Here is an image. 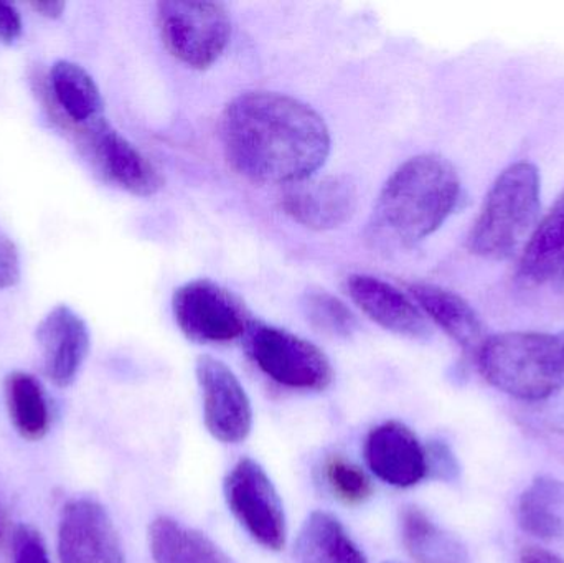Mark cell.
Listing matches in <instances>:
<instances>
[{
  "mask_svg": "<svg viewBox=\"0 0 564 563\" xmlns=\"http://www.w3.org/2000/svg\"><path fill=\"white\" fill-rule=\"evenodd\" d=\"M228 162L260 184L292 185L314 177L330 154V132L317 111L273 91L238 96L221 116Z\"/></svg>",
  "mask_w": 564,
  "mask_h": 563,
  "instance_id": "cell-1",
  "label": "cell"
},
{
  "mask_svg": "<svg viewBox=\"0 0 564 563\" xmlns=\"http://www.w3.org/2000/svg\"><path fill=\"white\" fill-rule=\"evenodd\" d=\"M459 195V175L447 159L416 155L388 178L375 205L371 228L388 243L411 247L443 227Z\"/></svg>",
  "mask_w": 564,
  "mask_h": 563,
  "instance_id": "cell-2",
  "label": "cell"
},
{
  "mask_svg": "<svg viewBox=\"0 0 564 563\" xmlns=\"http://www.w3.org/2000/svg\"><path fill=\"white\" fill-rule=\"evenodd\" d=\"M476 356L490 386L523 402H543L564 389V331L496 334Z\"/></svg>",
  "mask_w": 564,
  "mask_h": 563,
  "instance_id": "cell-3",
  "label": "cell"
},
{
  "mask_svg": "<svg viewBox=\"0 0 564 563\" xmlns=\"http://www.w3.org/2000/svg\"><path fill=\"white\" fill-rule=\"evenodd\" d=\"M540 210L539 169L517 162L497 177L470 228L467 248L486 260L512 257L535 227Z\"/></svg>",
  "mask_w": 564,
  "mask_h": 563,
  "instance_id": "cell-4",
  "label": "cell"
},
{
  "mask_svg": "<svg viewBox=\"0 0 564 563\" xmlns=\"http://www.w3.org/2000/svg\"><path fill=\"white\" fill-rule=\"evenodd\" d=\"M158 22L169 52L188 68H210L230 43L231 19L221 3L165 0L158 6Z\"/></svg>",
  "mask_w": 564,
  "mask_h": 563,
  "instance_id": "cell-5",
  "label": "cell"
},
{
  "mask_svg": "<svg viewBox=\"0 0 564 563\" xmlns=\"http://www.w3.org/2000/svg\"><path fill=\"white\" fill-rule=\"evenodd\" d=\"M245 337L254 366L278 386L299 392H322L330 386V360L308 340L257 321Z\"/></svg>",
  "mask_w": 564,
  "mask_h": 563,
  "instance_id": "cell-6",
  "label": "cell"
},
{
  "mask_svg": "<svg viewBox=\"0 0 564 563\" xmlns=\"http://www.w3.org/2000/svg\"><path fill=\"white\" fill-rule=\"evenodd\" d=\"M172 313L182 333L200 344H225L247 336L254 323L230 290L210 280L188 281L172 297Z\"/></svg>",
  "mask_w": 564,
  "mask_h": 563,
  "instance_id": "cell-7",
  "label": "cell"
},
{
  "mask_svg": "<svg viewBox=\"0 0 564 563\" xmlns=\"http://www.w3.org/2000/svg\"><path fill=\"white\" fill-rule=\"evenodd\" d=\"M228 509L254 542L280 552L288 539L284 508L273 481L260 463L240 459L224 483Z\"/></svg>",
  "mask_w": 564,
  "mask_h": 563,
  "instance_id": "cell-8",
  "label": "cell"
},
{
  "mask_svg": "<svg viewBox=\"0 0 564 563\" xmlns=\"http://www.w3.org/2000/svg\"><path fill=\"white\" fill-rule=\"evenodd\" d=\"M195 372L204 400L205 426L210 435L227 445L245 442L253 429V407L234 370L221 360L202 356Z\"/></svg>",
  "mask_w": 564,
  "mask_h": 563,
  "instance_id": "cell-9",
  "label": "cell"
},
{
  "mask_svg": "<svg viewBox=\"0 0 564 563\" xmlns=\"http://www.w3.org/2000/svg\"><path fill=\"white\" fill-rule=\"evenodd\" d=\"M58 555L62 563H126L112 519L93 499H75L63 508Z\"/></svg>",
  "mask_w": 564,
  "mask_h": 563,
  "instance_id": "cell-10",
  "label": "cell"
},
{
  "mask_svg": "<svg viewBox=\"0 0 564 563\" xmlns=\"http://www.w3.org/2000/svg\"><path fill=\"white\" fill-rule=\"evenodd\" d=\"M357 205V184L347 175L305 178L288 185L282 195L285 214L312 230L341 227L354 217Z\"/></svg>",
  "mask_w": 564,
  "mask_h": 563,
  "instance_id": "cell-11",
  "label": "cell"
},
{
  "mask_svg": "<svg viewBox=\"0 0 564 563\" xmlns=\"http://www.w3.org/2000/svg\"><path fill=\"white\" fill-rule=\"evenodd\" d=\"M82 138L93 161L112 184L138 197H151L161 191L164 181L154 164L105 119L86 128Z\"/></svg>",
  "mask_w": 564,
  "mask_h": 563,
  "instance_id": "cell-12",
  "label": "cell"
},
{
  "mask_svg": "<svg viewBox=\"0 0 564 563\" xmlns=\"http://www.w3.org/2000/svg\"><path fill=\"white\" fill-rule=\"evenodd\" d=\"M364 455L370 472L394 488H413L427 478L426 448L403 423L375 426L365 440Z\"/></svg>",
  "mask_w": 564,
  "mask_h": 563,
  "instance_id": "cell-13",
  "label": "cell"
},
{
  "mask_svg": "<svg viewBox=\"0 0 564 563\" xmlns=\"http://www.w3.org/2000/svg\"><path fill=\"white\" fill-rule=\"evenodd\" d=\"M46 377L59 389L75 382L89 353L88 326L72 307H53L36 327Z\"/></svg>",
  "mask_w": 564,
  "mask_h": 563,
  "instance_id": "cell-14",
  "label": "cell"
},
{
  "mask_svg": "<svg viewBox=\"0 0 564 563\" xmlns=\"http://www.w3.org/2000/svg\"><path fill=\"white\" fill-rule=\"evenodd\" d=\"M347 291L351 301L383 329L410 339H424L430 334L420 307L393 284L370 274H351Z\"/></svg>",
  "mask_w": 564,
  "mask_h": 563,
  "instance_id": "cell-15",
  "label": "cell"
},
{
  "mask_svg": "<svg viewBox=\"0 0 564 563\" xmlns=\"http://www.w3.org/2000/svg\"><path fill=\"white\" fill-rule=\"evenodd\" d=\"M519 278L529 286H564V191L533 228L520 258Z\"/></svg>",
  "mask_w": 564,
  "mask_h": 563,
  "instance_id": "cell-16",
  "label": "cell"
},
{
  "mask_svg": "<svg viewBox=\"0 0 564 563\" xmlns=\"http://www.w3.org/2000/svg\"><path fill=\"white\" fill-rule=\"evenodd\" d=\"M410 293L424 316L436 323L464 350L477 354L487 337H484L479 314L464 297L430 283L413 284Z\"/></svg>",
  "mask_w": 564,
  "mask_h": 563,
  "instance_id": "cell-17",
  "label": "cell"
},
{
  "mask_svg": "<svg viewBox=\"0 0 564 563\" xmlns=\"http://www.w3.org/2000/svg\"><path fill=\"white\" fill-rule=\"evenodd\" d=\"M50 88L53 101L65 118L78 128V134L101 121L102 99L98 85L83 66L58 59L50 69Z\"/></svg>",
  "mask_w": 564,
  "mask_h": 563,
  "instance_id": "cell-18",
  "label": "cell"
},
{
  "mask_svg": "<svg viewBox=\"0 0 564 563\" xmlns=\"http://www.w3.org/2000/svg\"><path fill=\"white\" fill-rule=\"evenodd\" d=\"M294 554L299 563H368L344 524L324 511H314L305 519Z\"/></svg>",
  "mask_w": 564,
  "mask_h": 563,
  "instance_id": "cell-19",
  "label": "cell"
},
{
  "mask_svg": "<svg viewBox=\"0 0 564 563\" xmlns=\"http://www.w3.org/2000/svg\"><path fill=\"white\" fill-rule=\"evenodd\" d=\"M154 563H235L200 531L162 516L149 528Z\"/></svg>",
  "mask_w": 564,
  "mask_h": 563,
  "instance_id": "cell-20",
  "label": "cell"
},
{
  "mask_svg": "<svg viewBox=\"0 0 564 563\" xmlns=\"http://www.w3.org/2000/svg\"><path fill=\"white\" fill-rule=\"evenodd\" d=\"M401 542L417 563H470L469 549L437 526L426 512L406 508L400 521Z\"/></svg>",
  "mask_w": 564,
  "mask_h": 563,
  "instance_id": "cell-21",
  "label": "cell"
},
{
  "mask_svg": "<svg viewBox=\"0 0 564 563\" xmlns=\"http://www.w3.org/2000/svg\"><path fill=\"white\" fill-rule=\"evenodd\" d=\"M520 528L543 541L564 539V481L553 476H536L522 492L517 506Z\"/></svg>",
  "mask_w": 564,
  "mask_h": 563,
  "instance_id": "cell-22",
  "label": "cell"
},
{
  "mask_svg": "<svg viewBox=\"0 0 564 563\" xmlns=\"http://www.w3.org/2000/svg\"><path fill=\"white\" fill-rule=\"evenodd\" d=\"M6 403L10 422L22 439L39 442L48 433L50 410L45 392L35 377L25 372L7 376Z\"/></svg>",
  "mask_w": 564,
  "mask_h": 563,
  "instance_id": "cell-23",
  "label": "cell"
},
{
  "mask_svg": "<svg viewBox=\"0 0 564 563\" xmlns=\"http://www.w3.org/2000/svg\"><path fill=\"white\" fill-rule=\"evenodd\" d=\"M324 478L335 498L345 505H364L373 495L370 476L345 456L332 455L325 459Z\"/></svg>",
  "mask_w": 564,
  "mask_h": 563,
  "instance_id": "cell-24",
  "label": "cell"
},
{
  "mask_svg": "<svg viewBox=\"0 0 564 563\" xmlns=\"http://www.w3.org/2000/svg\"><path fill=\"white\" fill-rule=\"evenodd\" d=\"M302 307L308 323L322 333L348 337L357 329V321L351 311L327 291H307Z\"/></svg>",
  "mask_w": 564,
  "mask_h": 563,
  "instance_id": "cell-25",
  "label": "cell"
},
{
  "mask_svg": "<svg viewBox=\"0 0 564 563\" xmlns=\"http://www.w3.org/2000/svg\"><path fill=\"white\" fill-rule=\"evenodd\" d=\"M426 448L427 478L453 483L459 478V463L451 446L441 440H434Z\"/></svg>",
  "mask_w": 564,
  "mask_h": 563,
  "instance_id": "cell-26",
  "label": "cell"
},
{
  "mask_svg": "<svg viewBox=\"0 0 564 563\" xmlns=\"http://www.w3.org/2000/svg\"><path fill=\"white\" fill-rule=\"evenodd\" d=\"M12 563H50L42 538L29 526H19L13 532Z\"/></svg>",
  "mask_w": 564,
  "mask_h": 563,
  "instance_id": "cell-27",
  "label": "cell"
},
{
  "mask_svg": "<svg viewBox=\"0 0 564 563\" xmlns=\"http://www.w3.org/2000/svg\"><path fill=\"white\" fill-rule=\"evenodd\" d=\"M20 257L15 243L0 230V290H9L20 281Z\"/></svg>",
  "mask_w": 564,
  "mask_h": 563,
  "instance_id": "cell-28",
  "label": "cell"
},
{
  "mask_svg": "<svg viewBox=\"0 0 564 563\" xmlns=\"http://www.w3.org/2000/svg\"><path fill=\"white\" fill-rule=\"evenodd\" d=\"M22 35V19H20L19 10L12 3L0 0V42H15Z\"/></svg>",
  "mask_w": 564,
  "mask_h": 563,
  "instance_id": "cell-29",
  "label": "cell"
},
{
  "mask_svg": "<svg viewBox=\"0 0 564 563\" xmlns=\"http://www.w3.org/2000/svg\"><path fill=\"white\" fill-rule=\"evenodd\" d=\"M532 420L535 425L545 429V432L564 433V407L539 410V412L533 413Z\"/></svg>",
  "mask_w": 564,
  "mask_h": 563,
  "instance_id": "cell-30",
  "label": "cell"
},
{
  "mask_svg": "<svg viewBox=\"0 0 564 563\" xmlns=\"http://www.w3.org/2000/svg\"><path fill=\"white\" fill-rule=\"evenodd\" d=\"M519 563H564V559L540 548H525Z\"/></svg>",
  "mask_w": 564,
  "mask_h": 563,
  "instance_id": "cell-31",
  "label": "cell"
},
{
  "mask_svg": "<svg viewBox=\"0 0 564 563\" xmlns=\"http://www.w3.org/2000/svg\"><path fill=\"white\" fill-rule=\"evenodd\" d=\"M65 7V2H55V0L32 3V9L39 12L40 15L46 17V19H59Z\"/></svg>",
  "mask_w": 564,
  "mask_h": 563,
  "instance_id": "cell-32",
  "label": "cell"
},
{
  "mask_svg": "<svg viewBox=\"0 0 564 563\" xmlns=\"http://www.w3.org/2000/svg\"><path fill=\"white\" fill-rule=\"evenodd\" d=\"M3 535V519H2V509H0V539Z\"/></svg>",
  "mask_w": 564,
  "mask_h": 563,
  "instance_id": "cell-33",
  "label": "cell"
},
{
  "mask_svg": "<svg viewBox=\"0 0 564 563\" xmlns=\"http://www.w3.org/2000/svg\"><path fill=\"white\" fill-rule=\"evenodd\" d=\"M387 563H398V562H387Z\"/></svg>",
  "mask_w": 564,
  "mask_h": 563,
  "instance_id": "cell-34",
  "label": "cell"
}]
</instances>
